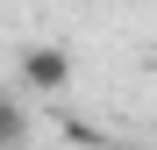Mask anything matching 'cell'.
<instances>
[{
	"instance_id": "cell-1",
	"label": "cell",
	"mask_w": 157,
	"mask_h": 150,
	"mask_svg": "<svg viewBox=\"0 0 157 150\" xmlns=\"http://www.w3.org/2000/svg\"><path fill=\"white\" fill-rule=\"evenodd\" d=\"M21 86L64 93V86H71V50H57V43H29V50H21Z\"/></svg>"
},
{
	"instance_id": "cell-2",
	"label": "cell",
	"mask_w": 157,
	"mask_h": 150,
	"mask_svg": "<svg viewBox=\"0 0 157 150\" xmlns=\"http://www.w3.org/2000/svg\"><path fill=\"white\" fill-rule=\"evenodd\" d=\"M29 129H36V121L21 114V100L0 93V150H29Z\"/></svg>"
}]
</instances>
